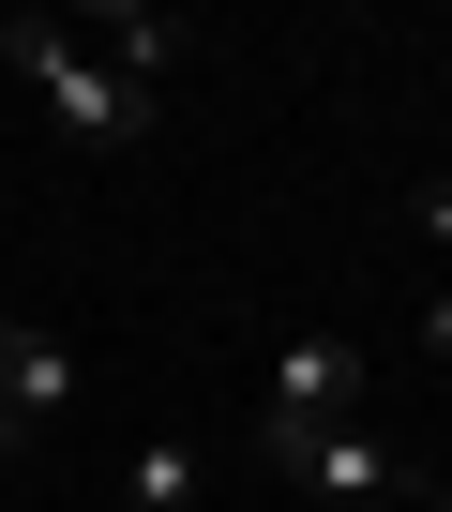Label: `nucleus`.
Instances as JSON below:
<instances>
[{
    "mask_svg": "<svg viewBox=\"0 0 452 512\" xmlns=\"http://www.w3.org/2000/svg\"><path fill=\"white\" fill-rule=\"evenodd\" d=\"M0 76H31V91H46V106L91 136V151H121V136L151 121V91H121V76H106V61H91L61 16H0Z\"/></svg>",
    "mask_w": 452,
    "mask_h": 512,
    "instance_id": "obj_1",
    "label": "nucleus"
},
{
    "mask_svg": "<svg viewBox=\"0 0 452 512\" xmlns=\"http://www.w3.org/2000/svg\"><path fill=\"white\" fill-rule=\"evenodd\" d=\"M257 452H272L317 512H392V497H422V482H407V452H392L377 422H317V437H257Z\"/></svg>",
    "mask_w": 452,
    "mask_h": 512,
    "instance_id": "obj_3",
    "label": "nucleus"
},
{
    "mask_svg": "<svg viewBox=\"0 0 452 512\" xmlns=\"http://www.w3.org/2000/svg\"><path fill=\"white\" fill-rule=\"evenodd\" d=\"M76 407V332H31V317H0V452L46 437Z\"/></svg>",
    "mask_w": 452,
    "mask_h": 512,
    "instance_id": "obj_4",
    "label": "nucleus"
},
{
    "mask_svg": "<svg viewBox=\"0 0 452 512\" xmlns=\"http://www.w3.org/2000/svg\"><path fill=\"white\" fill-rule=\"evenodd\" d=\"M437 512H452V497H437Z\"/></svg>",
    "mask_w": 452,
    "mask_h": 512,
    "instance_id": "obj_7",
    "label": "nucleus"
},
{
    "mask_svg": "<svg viewBox=\"0 0 452 512\" xmlns=\"http://www.w3.org/2000/svg\"><path fill=\"white\" fill-rule=\"evenodd\" d=\"M196 497H211V452H196V437H151V452L121 467V512H196Z\"/></svg>",
    "mask_w": 452,
    "mask_h": 512,
    "instance_id": "obj_5",
    "label": "nucleus"
},
{
    "mask_svg": "<svg viewBox=\"0 0 452 512\" xmlns=\"http://www.w3.org/2000/svg\"><path fill=\"white\" fill-rule=\"evenodd\" d=\"M362 392H377V347H362V332H287V347H272V392H257V437L362 422Z\"/></svg>",
    "mask_w": 452,
    "mask_h": 512,
    "instance_id": "obj_2",
    "label": "nucleus"
},
{
    "mask_svg": "<svg viewBox=\"0 0 452 512\" xmlns=\"http://www.w3.org/2000/svg\"><path fill=\"white\" fill-rule=\"evenodd\" d=\"M437 196H452V181H437Z\"/></svg>",
    "mask_w": 452,
    "mask_h": 512,
    "instance_id": "obj_8",
    "label": "nucleus"
},
{
    "mask_svg": "<svg viewBox=\"0 0 452 512\" xmlns=\"http://www.w3.org/2000/svg\"><path fill=\"white\" fill-rule=\"evenodd\" d=\"M422 332H437V362H452V287H437V317H422Z\"/></svg>",
    "mask_w": 452,
    "mask_h": 512,
    "instance_id": "obj_6",
    "label": "nucleus"
}]
</instances>
